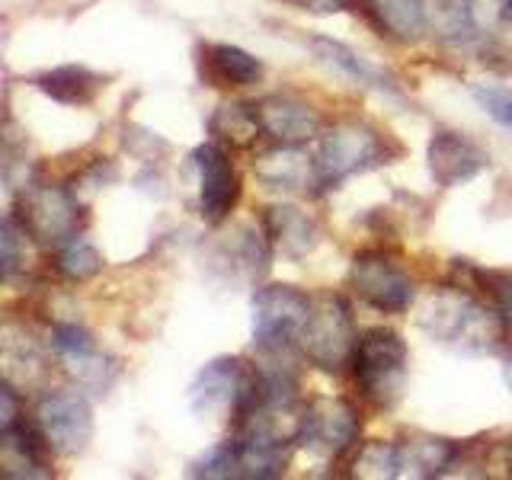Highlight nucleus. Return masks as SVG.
Instances as JSON below:
<instances>
[{"label": "nucleus", "mask_w": 512, "mask_h": 480, "mask_svg": "<svg viewBox=\"0 0 512 480\" xmlns=\"http://www.w3.org/2000/svg\"><path fill=\"white\" fill-rule=\"evenodd\" d=\"M420 330L455 352L468 356H496L506 349V320L493 301H480L461 285H442L420 301L416 308Z\"/></svg>", "instance_id": "1"}, {"label": "nucleus", "mask_w": 512, "mask_h": 480, "mask_svg": "<svg viewBox=\"0 0 512 480\" xmlns=\"http://www.w3.org/2000/svg\"><path fill=\"white\" fill-rule=\"evenodd\" d=\"M404 154L400 141L391 132H381L378 125L365 119H340L324 128L317 138L314 154V196H324L330 189H340L349 176L372 173L388 167Z\"/></svg>", "instance_id": "2"}, {"label": "nucleus", "mask_w": 512, "mask_h": 480, "mask_svg": "<svg viewBox=\"0 0 512 480\" xmlns=\"http://www.w3.org/2000/svg\"><path fill=\"white\" fill-rule=\"evenodd\" d=\"M260 365H250L240 356H218L205 362L196 378L189 381V410L202 423H231L237 426L260 400Z\"/></svg>", "instance_id": "3"}, {"label": "nucleus", "mask_w": 512, "mask_h": 480, "mask_svg": "<svg viewBox=\"0 0 512 480\" xmlns=\"http://www.w3.org/2000/svg\"><path fill=\"white\" fill-rule=\"evenodd\" d=\"M16 224L42 250H61L87 228V212L71 186L29 180L16 196Z\"/></svg>", "instance_id": "4"}, {"label": "nucleus", "mask_w": 512, "mask_h": 480, "mask_svg": "<svg viewBox=\"0 0 512 480\" xmlns=\"http://www.w3.org/2000/svg\"><path fill=\"white\" fill-rule=\"evenodd\" d=\"M410 349L404 336L391 327H368L359 333L356 352H352V375H356L359 394L375 410H391L400 404L407 388Z\"/></svg>", "instance_id": "5"}, {"label": "nucleus", "mask_w": 512, "mask_h": 480, "mask_svg": "<svg viewBox=\"0 0 512 480\" xmlns=\"http://www.w3.org/2000/svg\"><path fill=\"white\" fill-rule=\"evenodd\" d=\"M314 295L301 292L298 285L269 282L256 285L250 298L253 311V346L266 359H292L298 352V333L311 314Z\"/></svg>", "instance_id": "6"}, {"label": "nucleus", "mask_w": 512, "mask_h": 480, "mask_svg": "<svg viewBox=\"0 0 512 480\" xmlns=\"http://www.w3.org/2000/svg\"><path fill=\"white\" fill-rule=\"evenodd\" d=\"M356 320L343 295H314L311 314L304 320L298 333V356L308 359L320 372L343 375L346 365H352V352H356Z\"/></svg>", "instance_id": "7"}, {"label": "nucleus", "mask_w": 512, "mask_h": 480, "mask_svg": "<svg viewBox=\"0 0 512 480\" xmlns=\"http://www.w3.org/2000/svg\"><path fill=\"white\" fill-rule=\"evenodd\" d=\"M36 426L58 458L84 455L93 442V404L80 388H52L36 404Z\"/></svg>", "instance_id": "8"}, {"label": "nucleus", "mask_w": 512, "mask_h": 480, "mask_svg": "<svg viewBox=\"0 0 512 480\" xmlns=\"http://www.w3.org/2000/svg\"><path fill=\"white\" fill-rule=\"evenodd\" d=\"M349 288L381 314H404L416 301V282L391 250H362L352 256Z\"/></svg>", "instance_id": "9"}, {"label": "nucleus", "mask_w": 512, "mask_h": 480, "mask_svg": "<svg viewBox=\"0 0 512 480\" xmlns=\"http://www.w3.org/2000/svg\"><path fill=\"white\" fill-rule=\"evenodd\" d=\"M362 416L346 397H314L304 404L298 448L324 461H340L359 445Z\"/></svg>", "instance_id": "10"}, {"label": "nucleus", "mask_w": 512, "mask_h": 480, "mask_svg": "<svg viewBox=\"0 0 512 480\" xmlns=\"http://www.w3.org/2000/svg\"><path fill=\"white\" fill-rule=\"evenodd\" d=\"M192 164L199 170V215L208 224H224L244 196V180L234 167L231 154L221 141H205L192 151Z\"/></svg>", "instance_id": "11"}, {"label": "nucleus", "mask_w": 512, "mask_h": 480, "mask_svg": "<svg viewBox=\"0 0 512 480\" xmlns=\"http://www.w3.org/2000/svg\"><path fill=\"white\" fill-rule=\"evenodd\" d=\"M429 176L439 189H455L471 183L474 176L490 170V154L484 144H477L471 135L458 132V128H436L426 148Z\"/></svg>", "instance_id": "12"}, {"label": "nucleus", "mask_w": 512, "mask_h": 480, "mask_svg": "<svg viewBox=\"0 0 512 480\" xmlns=\"http://www.w3.org/2000/svg\"><path fill=\"white\" fill-rule=\"evenodd\" d=\"M260 119H263V135L272 138L276 144H301L317 141L324 135V112H320L308 96H301L295 90H276L260 100Z\"/></svg>", "instance_id": "13"}, {"label": "nucleus", "mask_w": 512, "mask_h": 480, "mask_svg": "<svg viewBox=\"0 0 512 480\" xmlns=\"http://www.w3.org/2000/svg\"><path fill=\"white\" fill-rule=\"evenodd\" d=\"M52 349L58 352V359L77 375V381L84 384V388L106 391L119 372V368L103 356V349L96 346L93 333L80 324H55L52 327Z\"/></svg>", "instance_id": "14"}, {"label": "nucleus", "mask_w": 512, "mask_h": 480, "mask_svg": "<svg viewBox=\"0 0 512 480\" xmlns=\"http://www.w3.org/2000/svg\"><path fill=\"white\" fill-rule=\"evenodd\" d=\"M196 68L202 84L218 90H237L260 84L266 68L263 61L250 55L247 48L231 42H199L196 45Z\"/></svg>", "instance_id": "15"}, {"label": "nucleus", "mask_w": 512, "mask_h": 480, "mask_svg": "<svg viewBox=\"0 0 512 480\" xmlns=\"http://www.w3.org/2000/svg\"><path fill=\"white\" fill-rule=\"evenodd\" d=\"M272 250L276 247H272L263 224H240L234 234H228V240L215 247V263H221L231 279L256 282L269 272Z\"/></svg>", "instance_id": "16"}, {"label": "nucleus", "mask_w": 512, "mask_h": 480, "mask_svg": "<svg viewBox=\"0 0 512 480\" xmlns=\"http://www.w3.org/2000/svg\"><path fill=\"white\" fill-rule=\"evenodd\" d=\"M263 228L272 240V247H276L282 256H288V260H304V256H311L320 247V237H324L320 221L298 205L266 208Z\"/></svg>", "instance_id": "17"}, {"label": "nucleus", "mask_w": 512, "mask_h": 480, "mask_svg": "<svg viewBox=\"0 0 512 480\" xmlns=\"http://www.w3.org/2000/svg\"><path fill=\"white\" fill-rule=\"evenodd\" d=\"M311 52L320 64H327L336 74H343L346 80L359 87H368L375 93H384V96H400V84L394 80V74H388L384 68H378L375 61H368L365 55H359L356 48H349L346 42H336V39H327V36H314L311 42Z\"/></svg>", "instance_id": "18"}, {"label": "nucleus", "mask_w": 512, "mask_h": 480, "mask_svg": "<svg viewBox=\"0 0 512 480\" xmlns=\"http://www.w3.org/2000/svg\"><path fill=\"white\" fill-rule=\"evenodd\" d=\"M253 170L266 189L282 192H311L314 196V157L292 144H276L272 151L253 160Z\"/></svg>", "instance_id": "19"}, {"label": "nucleus", "mask_w": 512, "mask_h": 480, "mask_svg": "<svg viewBox=\"0 0 512 480\" xmlns=\"http://www.w3.org/2000/svg\"><path fill=\"white\" fill-rule=\"evenodd\" d=\"M29 84L61 106H90L103 93L106 77L90 71L87 64H58V68L36 74Z\"/></svg>", "instance_id": "20"}, {"label": "nucleus", "mask_w": 512, "mask_h": 480, "mask_svg": "<svg viewBox=\"0 0 512 480\" xmlns=\"http://www.w3.org/2000/svg\"><path fill=\"white\" fill-rule=\"evenodd\" d=\"M359 4L381 36L394 42H420L429 26L426 0H359Z\"/></svg>", "instance_id": "21"}, {"label": "nucleus", "mask_w": 512, "mask_h": 480, "mask_svg": "<svg viewBox=\"0 0 512 480\" xmlns=\"http://www.w3.org/2000/svg\"><path fill=\"white\" fill-rule=\"evenodd\" d=\"M400 477H442L461 458V445L439 436H407L397 442Z\"/></svg>", "instance_id": "22"}, {"label": "nucleus", "mask_w": 512, "mask_h": 480, "mask_svg": "<svg viewBox=\"0 0 512 480\" xmlns=\"http://www.w3.org/2000/svg\"><path fill=\"white\" fill-rule=\"evenodd\" d=\"M208 132L215 135V141L231 144V148H250V144H256V138L263 135L260 103L228 100L215 106L212 119H208Z\"/></svg>", "instance_id": "23"}, {"label": "nucleus", "mask_w": 512, "mask_h": 480, "mask_svg": "<svg viewBox=\"0 0 512 480\" xmlns=\"http://www.w3.org/2000/svg\"><path fill=\"white\" fill-rule=\"evenodd\" d=\"M352 474L356 477H400V452H397V442H384V439H375V442H365L356 458H352Z\"/></svg>", "instance_id": "24"}, {"label": "nucleus", "mask_w": 512, "mask_h": 480, "mask_svg": "<svg viewBox=\"0 0 512 480\" xmlns=\"http://www.w3.org/2000/svg\"><path fill=\"white\" fill-rule=\"evenodd\" d=\"M58 272L68 282H90L103 272V256L100 250H96L93 244H87V240H71L68 247L58 250Z\"/></svg>", "instance_id": "25"}, {"label": "nucleus", "mask_w": 512, "mask_h": 480, "mask_svg": "<svg viewBox=\"0 0 512 480\" xmlns=\"http://www.w3.org/2000/svg\"><path fill=\"white\" fill-rule=\"evenodd\" d=\"M189 477H218V480H224V477H240V455H237L234 436L218 442V445H212L199 461H192Z\"/></svg>", "instance_id": "26"}, {"label": "nucleus", "mask_w": 512, "mask_h": 480, "mask_svg": "<svg viewBox=\"0 0 512 480\" xmlns=\"http://www.w3.org/2000/svg\"><path fill=\"white\" fill-rule=\"evenodd\" d=\"M474 279L484 285L487 298L503 314L506 327L512 330V269H474Z\"/></svg>", "instance_id": "27"}, {"label": "nucleus", "mask_w": 512, "mask_h": 480, "mask_svg": "<svg viewBox=\"0 0 512 480\" xmlns=\"http://www.w3.org/2000/svg\"><path fill=\"white\" fill-rule=\"evenodd\" d=\"M474 100H477V106L484 109L496 125H503V128H509V132H512V93L509 90L477 84L474 87Z\"/></svg>", "instance_id": "28"}, {"label": "nucleus", "mask_w": 512, "mask_h": 480, "mask_svg": "<svg viewBox=\"0 0 512 480\" xmlns=\"http://www.w3.org/2000/svg\"><path fill=\"white\" fill-rule=\"evenodd\" d=\"M20 224L13 215L4 218V231H0V244H4V279H10L16 266H20V253H16V240H20Z\"/></svg>", "instance_id": "29"}, {"label": "nucleus", "mask_w": 512, "mask_h": 480, "mask_svg": "<svg viewBox=\"0 0 512 480\" xmlns=\"http://www.w3.org/2000/svg\"><path fill=\"white\" fill-rule=\"evenodd\" d=\"M288 4H295L298 10H308V13L330 16V13H343L349 7H356L359 0H288Z\"/></svg>", "instance_id": "30"}, {"label": "nucleus", "mask_w": 512, "mask_h": 480, "mask_svg": "<svg viewBox=\"0 0 512 480\" xmlns=\"http://www.w3.org/2000/svg\"><path fill=\"white\" fill-rule=\"evenodd\" d=\"M503 378H506V384H509V391H512V346H509V352H506V365H503Z\"/></svg>", "instance_id": "31"}, {"label": "nucleus", "mask_w": 512, "mask_h": 480, "mask_svg": "<svg viewBox=\"0 0 512 480\" xmlns=\"http://www.w3.org/2000/svg\"><path fill=\"white\" fill-rule=\"evenodd\" d=\"M503 16H506V20H512V0H503Z\"/></svg>", "instance_id": "32"}]
</instances>
